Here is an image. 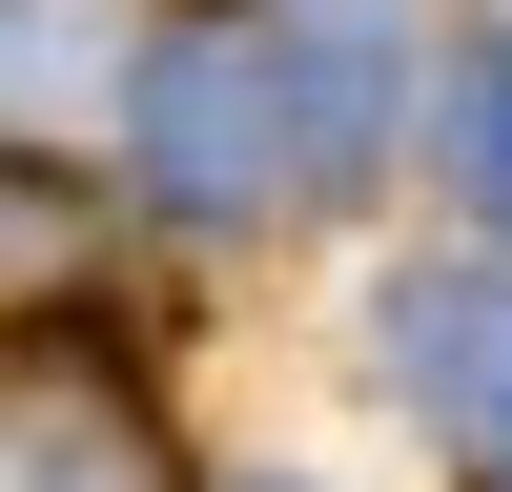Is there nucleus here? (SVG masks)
Wrapping results in <instances>:
<instances>
[{"label":"nucleus","mask_w":512,"mask_h":492,"mask_svg":"<svg viewBox=\"0 0 512 492\" xmlns=\"http://www.w3.org/2000/svg\"><path fill=\"white\" fill-rule=\"evenodd\" d=\"M390 103H410V0H205L164 21L123 144L205 226H308L390 164Z\"/></svg>","instance_id":"f257e3e1"},{"label":"nucleus","mask_w":512,"mask_h":492,"mask_svg":"<svg viewBox=\"0 0 512 492\" xmlns=\"http://www.w3.org/2000/svg\"><path fill=\"white\" fill-rule=\"evenodd\" d=\"M0 492H185V451H164V410H144L123 349L41 328V349L0 369Z\"/></svg>","instance_id":"f03ea898"},{"label":"nucleus","mask_w":512,"mask_h":492,"mask_svg":"<svg viewBox=\"0 0 512 492\" xmlns=\"http://www.w3.org/2000/svg\"><path fill=\"white\" fill-rule=\"evenodd\" d=\"M390 369H410V410L512 492V287H492V267H431V287L390 308Z\"/></svg>","instance_id":"7ed1b4c3"},{"label":"nucleus","mask_w":512,"mask_h":492,"mask_svg":"<svg viewBox=\"0 0 512 492\" xmlns=\"http://www.w3.org/2000/svg\"><path fill=\"white\" fill-rule=\"evenodd\" d=\"M451 185H472L492 226H512V41H492L472 82H451Z\"/></svg>","instance_id":"20e7f679"},{"label":"nucleus","mask_w":512,"mask_h":492,"mask_svg":"<svg viewBox=\"0 0 512 492\" xmlns=\"http://www.w3.org/2000/svg\"><path fill=\"white\" fill-rule=\"evenodd\" d=\"M492 21H512V0H492Z\"/></svg>","instance_id":"39448f33"}]
</instances>
